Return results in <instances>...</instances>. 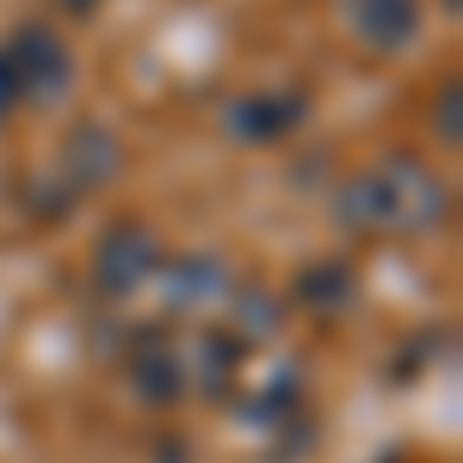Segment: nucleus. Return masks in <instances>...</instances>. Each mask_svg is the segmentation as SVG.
<instances>
[{
	"instance_id": "1",
	"label": "nucleus",
	"mask_w": 463,
	"mask_h": 463,
	"mask_svg": "<svg viewBox=\"0 0 463 463\" xmlns=\"http://www.w3.org/2000/svg\"><path fill=\"white\" fill-rule=\"evenodd\" d=\"M69 74L74 62L62 50V37L25 25V32H13L0 43V106L6 99H50V93L69 87Z\"/></svg>"
},
{
	"instance_id": "2",
	"label": "nucleus",
	"mask_w": 463,
	"mask_h": 463,
	"mask_svg": "<svg viewBox=\"0 0 463 463\" xmlns=\"http://www.w3.org/2000/svg\"><path fill=\"white\" fill-rule=\"evenodd\" d=\"M346 25H353L371 50H402L420 32V0H340Z\"/></svg>"
},
{
	"instance_id": "4",
	"label": "nucleus",
	"mask_w": 463,
	"mask_h": 463,
	"mask_svg": "<svg viewBox=\"0 0 463 463\" xmlns=\"http://www.w3.org/2000/svg\"><path fill=\"white\" fill-rule=\"evenodd\" d=\"M62 6H74V13H93V6H99V0H62Z\"/></svg>"
},
{
	"instance_id": "3",
	"label": "nucleus",
	"mask_w": 463,
	"mask_h": 463,
	"mask_svg": "<svg viewBox=\"0 0 463 463\" xmlns=\"http://www.w3.org/2000/svg\"><path fill=\"white\" fill-rule=\"evenodd\" d=\"M297 118H303V99H290V93H241L229 106V130L248 137V143H272V137H285Z\"/></svg>"
}]
</instances>
